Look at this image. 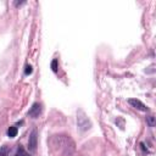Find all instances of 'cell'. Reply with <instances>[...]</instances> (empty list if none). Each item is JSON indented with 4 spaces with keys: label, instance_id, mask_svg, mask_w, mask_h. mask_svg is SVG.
I'll return each mask as SVG.
<instances>
[{
    "label": "cell",
    "instance_id": "6da1fadb",
    "mask_svg": "<svg viewBox=\"0 0 156 156\" xmlns=\"http://www.w3.org/2000/svg\"><path fill=\"white\" fill-rule=\"evenodd\" d=\"M28 146L30 151H35L37 146H38V132L37 129H33L30 135H29V140H28Z\"/></svg>",
    "mask_w": 156,
    "mask_h": 156
},
{
    "label": "cell",
    "instance_id": "7a4b0ae2",
    "mask_svg": "<svg viewBox=\"0 0 156 156\" xmlns=\"http://www.w3.org/2000/svg\"><path fill=\"white\" fill-rule=\"evenodd\" d=\"M128 104L130 106H133L134 108L139 110V111H143V112H147L149 111V107L145 104H143L140 100H138V99H129L128 100Z\"/></svg>",
    "mask_w": 156,
    "mask_h": 156
},
{
    "label": "cell",
    "instance_id": "3957f363",
    "mask_svg": "<svg viewBox=\"0 0 156 156\" xmlns=\"http://www.w3.org/2000/svg\"><path fill=\"white\" fill-rule=\"evenodd\" d=\"M40 113H41V105L39 102H34L33 106L30 107V110L28 111V116L32 118H37V117H39Z\"/></svg>",
    "mask_w": 156,
    "mask_h": 156
},
{
    "label": "cell",
    "instance_id": "277c9868",
    "mask_svg": "<svg viewBox=\"0 0 156 156\" xmlns=\"http://www.w3.org/2000/svg\"><path fill=\"white\" fill-rule=\"evenodd\" d=\"M77 122H78V126L82 130H87L89 127H90V122L88 121V118L85 116H80V117H77Z\"/></svg>",
    "mask_w": 156,
    "mask_h": 156
},
{
    "label": "cell",
    "instance_id": "5b68a950",
    "mask_svg": "<svg viewBox=\"0 0 156 156\" xmlns=\"http://www.w3.org/2000/svg\"><path fill=\"white\" fill-rule=\"evenodd\" d=\"M17 127H15V126H12V127H10L9 129H7V135L10 136V138H15L16 135H17Z\"/></svg>",
    "mask_w": 156,
    "mask_h": 156
},
{
    "label": "cell",
    "instance_id": "8992f818",
    "mask_svg": "<svg viewBox=\"0 0 156 156\" xmlns=\"http://www.w3.org/2000/svg\"><path fill=\"white\" fill-rule=\"evenodd\" d=\"M146 122L150 127H155V117L154 116H147L146 117Z\"/></svg>",
    "mask_w": 156,
    "mask_h": 156
},
{
    "label": "cell",
    "instance_id": "52a82bcc",
    "mask_svg": "<svg viewBox=\"0 0 156 156\" xmlns=\"http://www.w3.org/2000/svg\"><path fill=\"white\" fill-rule=\"evenodd\" d=\"M51 69L56 73L57 72V60L55 58V60H52V62H51Z\"/></svg>",
    "mask_w": 156,
    "mask_h": 156
},
{
    "label": "cell",
    "instance_id": "ba28073f",
    "mask_svg": "<svg viewBox=\"0 0 156 156\" xmlns=\"http://www.w3.org/2000/svg\"><path fill=\"white\" fill-rule=\"evenodd\" d=\"M32 72H33L32 66H30V65H27V66H26V69H24V74H27V76H28V74H30Z\"/></svg>",
    "mask_w": 156,
    "mask_h": 156
},
{
    "label": "cell",
    "instance_id": "9c48e42d",
    "mask_svg": "<svg viewBox=\"0 0 156 156\" xmlns=\"http://www.w3.org/2000/svg\"><path fill=\"white\" fill-rule=\"evenodd\" d=\"M0 156H9V154H7V149H6V146H2V147L0 149Z\"/></svg>",
    "mask_w": 156,
    "mask_h": 156
},
{
    "label": "cell",
    "instance_id": "30bf717a",
    "mask_svg": "<svg viewBox=\"0 0 156 156\" xmlns=\"http://www.w3.org/2000/svg\"><path fill=\"white\" fill-rule=\"evenodd\" d=\"M23 4H26V1H16V2H15V6H21V5H23Z\"/></svg>",
    "mask_w": 156,
    "mask_h": 156
}]
</instances>
